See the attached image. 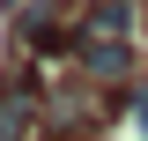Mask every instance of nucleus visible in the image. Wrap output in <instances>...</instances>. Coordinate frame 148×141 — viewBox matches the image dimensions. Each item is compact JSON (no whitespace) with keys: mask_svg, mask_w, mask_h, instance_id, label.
<instances>
[{"mask_svg":"<svg viewBox=\"0 0 148 141\" xmlns=\"http://www.w3.org/2000/svg\"><path fill=\"white\" fill-rule=\"evenodd\" d=\"M133 119H141V134H148V89H133Z\"/></svg>","mask_w":148,"mask_h":141,"instance_id":"20e7f679","label":"nucleus"},{"mask_svg":"<svg viewBox=\"0 0 148 141\" xmlns=\"http://www.w3.org/2000/svg\"><path fill=\"white\" fill-rule=\"evenodd\" d=\"M0 141H45V97L30 82L0 89Z\"/></svg>","mask_w":148,"mask_h":141,"instance_id":"f03ea898","label":"nucleus"},{"mask_svg":"<svg viewBox=\"0 0 148 141\" xmlns=\"http://www.w3.org/2000/svg\"><path fill=\"white\" fill-rule=\"evenodd\" d=\"M74 67L89 74V82L119 89V82L133 74V37H82V52H74Z\"/></svg>","mask_w":148,"mask_h":141,"instance_id":"f257e3e1","label":"nucleus"},{"mask_svg":"<svg viewBox=\"0 0 148 141\" xmlns=\"http://www.w3.org/2000/svg\"><path fill=\"white\" fill-rule=\"evenodd\" d=\"M74 30L82 37H133L141 30V0H89Z\"/></svg>","mask_w":148,"mask_h":141,"instance_id":"7ed1b4c3","label":"nucleus"},{"mask_svg":"<svg viewBox=\"0 0 148 141\" xmlns=\"http://www.w3.org/2000/svg\"><path fill=\"white\" fill-rule=\"evenodd\" d=\"M0 8H8V15H22V8H30V0H0Z\"/></svg>","mask_w":148,"mask_h":141,"instance_id":"39448f33","label":"nucleus"}]
</instances>
